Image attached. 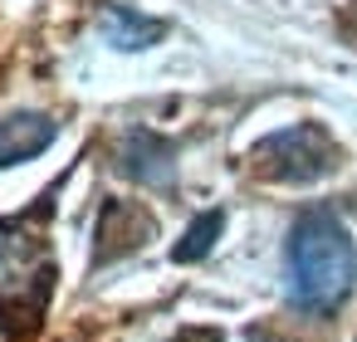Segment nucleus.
<instances>
[{"label": "nucleus", "mask_w": 357, "mask_h": 342, "mask_svg": "<svg viewBox=\"0 0 357 342\" xmlns=\"http://www.w3.org/2000/svg\"><path fill=\"white\" fill-rule=\"evenodd\" d=\"M284 279H289V298L303 313H333L347 298L357 279V244L333 210L313 205L294 220L284 244Z\"/></svg>", "instance_id": "obj_1"}, {"label": "nucleus", "mask_w": 357, "mask_h": 342, "mask_svg": "<svg viewBox=\"0 0 357 342\" xmlns=\"http://www.w3.org/2000/svg\"><path fill=\"white\" fill-rule=\"evenodd\" d=\"M255 162L269 181H298L303 186V181H318L337 166V147L323 127L298 123V127H284V132L264 137L255 147Z\"/></svg>", "instance_id": "obj_2"}, {"label": "nucleus", "mask_w": 357, "mask_h": 342, "mask_svg": "<svg viewBox=\"0 0 357 342\" xmlns=\"http://www.w3.org/2000/svg\"><path fill=\"white\" fill-rule=\"evenodd\" d=\"M54 137H59V123L50 113H10L6 123H0V166L40 157Z\"/></svg>", "instance_id": "obj_3"}, {"label": "nucleus", "mask_w": 357, "mask_h": 342, "mask_svg": "<svg viewBox=\"0 0 357 342\" xmlns=\"http://www.w3.org/2000/svg\"><path fill=\"white\" fill-rule=\"evenodd\" d=\"M123 171L137 176V181L167 186V181H172V147L157 142L152 132H137V137H128V147H123Z\"/></svg>", "instance_id": "obj_4"}, {"label": "nucleus", "mask_w": 357, "mask_h": 342, "mask_svg": "<svg viewBox=\"0 0 357 342\" xmlns=\"http://www.w3.org/2000/svg\"><path fill=\"white\" fill-rule=\"evenodd\" d=\"M103 30H108V40H113L118 49H147L152 40H162V25L132 15L128 6H108V10H103Z\"/></svg>", "instance_id": "obj_5"}, {"label": "nucleus", "mask_w": 357, "mask_h": 342, "mask_svg": "<svg viewBox=\"0 0 357 342\" xmlns=\"http://www.w3.org/2000/svg\"><path fill=\"white\" fill-rule=\"evenodd\" d=\"M220 225H225V215L220 210H206L191 230H186V240L176 244V264H191V259H201L206 249H211V240L220 235Z\"/></svg>", "instance_id": "obj_6"}, {"label": "nucleus", "mask_w": 357, "mask_h": 342, "mask_svg": "<svg viewBox=\"0 0 357 342\" xmlns=\"http://www.w3.org/2000/svg\"><path fill=\"white\" fill-rule=\"evenodd\" d=\"M30 259V235L20 225H0V283L15 279Z\"/></svg>", "instance_id": "obj_7"}]
</instances>
